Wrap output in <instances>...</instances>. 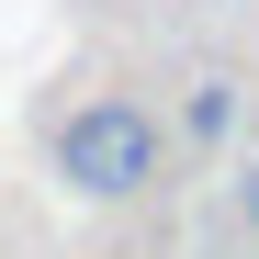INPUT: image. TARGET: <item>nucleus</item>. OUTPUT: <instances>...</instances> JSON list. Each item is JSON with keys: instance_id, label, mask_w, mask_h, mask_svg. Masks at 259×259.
I'll return each mask as SVG.
<instances>
[{"instance_id": "7ed1b4c3", "label": "nucleus", "mask_w": 259, "mask_h": 259, "mask_svg": "<svg viewBox=\"0 0 259 259\" xmlns=\"http://www.w3.org/2000/svg\"><path fill=\"white\" fill-rule=\"evenodd\" d=\"M237 226H248V237H259V158H248V169H237Z\"/></svg>"}, {"instance_id": "f257e3e1", "label": "nucleus", "mask_w": 259, "mask_h": 259, "mask_svg": "<svg viewBox=\"0 0 259 259\" xmlns=\"http://www.w3.org/2000/svg\"><path fill=\"white\" fill-rule=\"evenodd\" d=\"M46 158H57V181L79 203H136L158 192V158H169V124L136 102V91H91V102H68L46 124Z\"/></svg>"}, {"instance_id": "f03ea898", "label": "nucleus", "mask_w": 259, "mask_h": 259, "mask_svg": "<svg viewBox=\"0 0 259 259\" xmlns=\"http://www.w3.org/2000/svg\"><path fill=\"white\" fill-rule=\"evenodd\" d=\"M181 124H192V136H226V124H237V102H226V91H192V113H181Z\"/></svg>"}]
</instances>
